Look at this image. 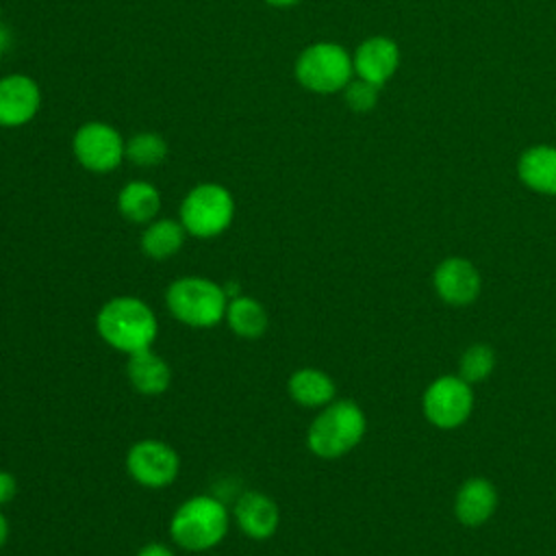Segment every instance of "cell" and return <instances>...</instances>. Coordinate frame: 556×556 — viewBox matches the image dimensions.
<instances>
[{"mask_svg": "<svg viewBox=\"0 0 556 556\" xmlns=\"http://www.w3.org/2000/svg\"><path fill=\"white\" fill-rule=\"evenodd\" d=\"M185 237H187V230L180 224V219H169V217L152 219L150 224H146L141 232L139 248L148 258L165 261L178 254V250L185 243Z\"/></svg>", "mask_w": 556, "mask_h": 556, "instance_id": "ac0fdd59", "label": "cell"}, {"mask_svg": "<svg viewBox=\"0 0 556 556\" xmlns=\"http://www.w3.org/2000/svg\"><path fill=\"white\" fill-rule=\"evenodd\" d=\"M293 72L304 89L315 93H334L345 89L354 65L345 48L339 43L319 41L300 52Z\"/></svg>", "mask_w": 556, "mask_h": 556, "instance_id": "8992f818", "label": "cell"}, {"mask_svg": "<svg viewBox=\"0 0 556 556\" xmlns=\"http://www.w3.org/2000/svg\"><path fill=\"white\" fill-rule=\"evenodd\" d=\"M232 515L239 530L254 541H265L274 536L280 523V510L276 502L261 491H248L239 495Z\"/></svg>", "mask_w": 556, "mask_h": 556, "instance_id": "8fae6325", "label": "cell"}, {"mask_svg": "<svg viewBox=\"0 0 556 556\" xmlns=\"http://www.w3.org/2000/svg\"><path fill=\"white\" fill-rule=\"evenodd\" d=\"M521 180L543 193H556V148L539 146L519 161Z\"/></svg>", "mask_w": 556, "mask_h": 556, "instance_id": "ffe728a7", "label": "cell"}, {"mask_svg": "<svg viewBox=\"0 0 556 556\" xmlns=\"http://www.w3.org/2000/svg\"><path fill=\"white\" fill-rule=\"evenodd\" d=\"M473 406L469 382L460 376H443L434 380L424 393V413L437 428L460 426Z\"/></svg>", "mask_w": 556, "mask_h": 556, "instance_id": "9c48e42d", "label": "cell"}, {"mask_svg": "<svg viewBox=\"0 0 556 556\" xmlns=\"http://www.w3.org/2000/svg\"><path fill=\"white\" fill-rule=\"evenodd\" d=\"M17 493V482H15V476L11 471H4L0 469V506L9 504Z\"/></svg>", "mask_w": 556, "mask_h": 556, "instance_id": "cb8c5ba5", "label": "cell"}, {"mask_svg": "<svg viewBox=\"0 0 556 556\" xmlns=\"http://www.w3.org/2000/svg\"><path fill=\"white\" fill-rule=\"evenodd\" d=\"M224 321L241 339H258L269 328V315L265 306L250 295L230 298Z\"/></svg>", "mask_w": 556, "mask_h": 556, "instance_id": "d6986e66", "label": "cell"}, {"mask_svg": "<svg viewBox=\"0 0 556 556\" xmlns=\"http://www.w3.org/2000/svg\"><path fill=\"white\" fill-rule=\"evenodd\" d=\"M230 528V513L213 495L185 500L169 519L172 541L187 552H208L217 547Z\"/></svg>", "mask_w": 556, "mask_h": 556, "instance_id": "7a4b0ae2", "label": "cell"}, {"mask_svg": "<svg viewBox=\"0 0 556 556\" xmlns=\"http://www.w3.org/2000/svg\"><path fill=\"white\" fill-rule=\"evenodd\" d=\"M74 159L93 174H109L126 159V141L106 122H85L72 137Z\"/></svg>", "mask_w": 556, "mask_h": 556, "instance_id": "52a82bcc", "label": "cell"}, {"mask_svg": "<svg viewBox=\"0 0 556 556\" xmlns=\"http://www.w3.org/2000/svg\"><path fill=\"white\" fill-rule=\"evenodd\" d=\"M128 382L141 395H161L172 382V369L152 348L128 354L126 361Z\"/></svg>", "mask_w": 556, "mask_h": 556, "instance_id": "5bb4252c", "label": "cell"}, {"mask_svg": "<svg viewBox=\"0 0 556 556\" xmlns=\"http://www.w3.org/2000/svg\"><path fill=\"white\" fill-rule=\"evenodd\" d=\"M96 330L113 350L135 354L152 348L159 334V319L141 298L117 295L100 306L96 315Z\"/></svg>", "mask_w": 556, "mask_h": 556, "instance_id": "6da1fadb", "label": "cell"}, {"mask_svg": "<svg viewBox=\"0 0 556 556\" xmlns=\"http://www.w3.org/2000/svg\"><path fill=\"white\" fill-rule=\"evenodd\" d=\"M495 506H497V493L493 484L484 478H471L458 489L454 513L460 523L480 526L493 515Z\"/></svg>", "mask_w": 556, "mask_h": 556, "instance_id": "9a60e30c", "label": "cell"}, {"mask_svg": "<svg viewBox=\"0 0 556 556\" xmlns=\"http://www.w3.org/2000/svg\"><path fill=\"white\" fill-rule=\"evenodd\" d=\"M397 61H400V52L391 39L371 37L356 48L352 65L358 78L380 87L395 72Z\"/></svg>", "mask_w": 556, "mask_h": 556, "instance_id": "4fadbf2b", "label": "cell"}, {"mask_svg": "<svg viewBox=\"0 0 556 556\" xmlns=\"http://www.w3.org/2000/svg\"><path fill=\"white\" fill-rule=\"evenodd\" d=\"M365 434V415L352 400L326 404L306 430L308 450L326 460L348 454Z\"/></svg>", "mask_w": 556, "mask_h": 556, "instance_id": "277c9868", "label": "cell"}, {"mask_svg": "<svg viewBox=\"0 0 556 556\" xmlns=\"http://www.w3.org/2000/svg\"><path fill=\"white\" fill-rule=\"evenodd\" d=\"M228 300L226 289L204 276L176 278L165 291V304L172 317L200 330L213 328L224 319Z\"/></svg>", "mask_w": 556, "mask_h": 556, "instance_id": "3957f363", "label": "cell"}, {"mask_svg": "<svg viewBox=\"0 0 556 556\" xmlns=\"http://www.w3.org/2000/svg\"><path fill=\"white\" fill-rule=\"evenodd\" d=\"M41 109V89L26 74H7L0 78V126L20 128L33 122Z\"/></svg>", "mask_w": 556, "mask_h": 556, "instance_id": "30bf717a", "label": "cell"}, {"mask_svg": "<svg viewBox=\"0 0 556 556\" xmlns=\"http://www.w3.org/2000/svg\"><path fill=\"white\" fill-rule=\"evenodd\" d=\"M376 100H378V85L367 83L363 78L345 85V102L352 111H358V113L369 111L374 109Z\"/></svg>", "mask_w": 556, "mask_h": 556, "instance_id": "603a6c76", "label": "cell"}, {"mask_svg": "<svg viewBox=\"0 0 556 556\" xmlns=\"http://www.w3.org/2000/svg\"><path fill=\"white\" fill-rule=\"evenodd\" d=\"M128 476L146 489L169 486L180 471L178 452L161 439H141L126 452Z\"/></svg>", "mask_w": 556, "mask_h": 556, "instance_id": "ba28073f", "label": "cell"}, {"mask_svg": "<svg viewBox=\"0 0 556 556\" xmlns=\"http://www.w3.org/2000/svg\"><path fill=\"white\" fill-rule=\"evenodd\" d=\"M434 289L452 306H465L480 293V274L465 258H447L434 271Z\"/></svg>", "mask_w": 556, "mask_h": 556, "instance_id": "7c38bea8", "label": "cell"}, {"mask_svg": "<svg viewBox=\"0 0 556 556\" xmlns=\"http://www.w3.org/2000/svg\"><path fill=\"white\" fill-rule=\"evenodd\" d=\"M493 365H495V354L489 345L484 343H476L471 348H467L460 356V378L465 382H480L484 380L491 371H493Z\"/></svg>", "mask_w": 556, "mask_h": 556, "instance_id": "7402d4cb", "label": "cell"}, {"mask_svg": "<svg viewBox=\"0 0 556 556\" xmlns=\"http://www.w3.org/2000/svg\"><path fill=\"white\" fill-rule=\"evenodd\" d=\"M135 556H174V552L165 543L152 541V543H146Z\"/></svg>", "mask_w": 556, "mask_h": 556, "instance_id": "d4e9b609", "label": "cell"}, {"mask_svg": "<svg viewBox=\"0 0 556 556\" xmlns=\"http://www.w3.org/2000/svg\"><path fill=\"white\" fill-rule=\"evenodd\" d=\"M267 4H271V7H280V9H285V7H293V4H298V2H302V0H265Z\"/></svg>", "mask_w": 556, "mask_h": 556, "instance_id": "83f0119b", "label": "cell"}, {"mask_svg": "<svg viewBox=\"0 0 556 556\" xmlns=\"http://www.w3.org/2000/svg\"><path fill=\"white\" fill-rule=\"evenodd\" d=\"M9 534H11L9 519H7V515L0 510V549H2V547H4V543L9 541Z\"/></svg>", "mask_w": 556, "mask_h": 556, "instance_id": "484cf974", "label": "cell"}, {"mask_svg": "<svg viewBox=\"0 0 556 556\" xmlns=\"http://www.w3.org/2000/svg\"><path fill=\"white\" fill-rule=\"evenodd\" d=\"M178 219L187 235L213 239L230 228L235 219V198L219 182H200L182 198Z\"/></svg>", "mask_w": 556, "mask_h": 556, "instance_id": "5b68a950", "label": "cell"}, {"mask_svg": "<svg viewBox=\"0 0 556 556\" xmlns=\"http://www.w3.org/2000/svg\"><path fill=\"white\" fill-rule=\"evenodd\" d=\"M126 159L137 167H156L167 159V141L154 130H141L126 141Z\"/></svg>", "mask_w": 556, "mask_h": 556, "instance_id": "44dd1931", "label": "cell"}, {"mask_svg": "<svg viewBox=\"0 0 556 556\" xmlns=\"http://www.w3.org/2000/svg\"><path fill=\"white\" fill-rule=\"evenodd\" d=\"M289 397L304 408H324L334 397L332 378L315 367L295 369L287 380Z\"/></svg>", "mask_w": 556, "mask_h": 556, "instance_id": "2e32d148", "label": "cell"}, {"mask_svg": "<svg viewBox=\"0 0 556 556\" xmlns=\"http://www.w3.org/2000/svg\"><path fill=\"white\" fill-rule=\"evenodd\" d=\"M117 211L126 222L150 224L161 211V193L148 180H130L117 193Z\"/></svg>", "mask_w": 556, "mask_h": 556, "instance_id": "e0dca14e", "label": "cell"}, {"mask_svg": "<svg viewBox=\"0 0 556 556\" xmlns=\"http://www.w3.org/2000/svg\"><path fill=\"white\" fill-rule=\"evenodd\" d=\"M9 43H11V33L0 24V54L9 48Z\"/></svg>", "mask_w": 556, "mask_h": 556, "instance_id": "4316f807", "label": "cell"}]
</instances>
